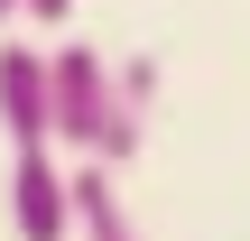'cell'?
I'll use <instances>...</instances> for the list:
<instances>
[{"label": "cell", "mask_w": 250, "mask_h": 241, "mask_svg": "<svg viewBox=\"0 0 250 241\" xmlns=\"http://www.w3.org/2000/svg\"><path fill=\"white\" fill-rule=\"evenodd\" d=\"M9 19H19V0H0V28H9Z\"/></svg>", "instance_id": "cell-7"}, {"label": "cell", "mask_w": 250, "mask_h": 241, "mask_svg": "<svg viewBox=\"0 0 250 241\" xmlns=\"http://www.w3.org/2000/svg\"><path fill=\"white\" fill-rule=\"evenodd\" d=\"M148 139V121L111 93L102 46H46V149H74L83 167H130Z\"/></svg>", "instance_id": "cell-1"}, {"label": "cell", "mask_w": 250, "mask_h": 241, "mask_svg": "<svg viewBox=\"0 0 250 241\" xmlns=\"http://www.w3.org/2000/svg\"><path fill=\"white\" fill-rule=\"evenodd\" d=\"M158 84H167V74H158V56H148V46H139V56H121V65H111V93H121V102H130V111H139V121H148V111H158Z\"/></svg>", "instance_id": "cell-5"}, {"label": "cell", "mask_w": 250, "mask_h": 241, "mask_svg": "<svg viewBox=\"0 0 250 241\" xmlns=\"http://www.w3.org/2000/svg\"><path fill=\"white\" fill-rule=\"evenodd\" d=\"M0 130L9 149H46V46L28 37L0 46Z\"/></svg>", "instance_id": "cell-3"}, {"label": "cell", "mask_w": 250, "mask_h": 241, "mask_svg": "<svg viewBox=\"0 0 250 241\" xmlns=\"http://www.w3.org/2000/svg\"><path fill=\"white\" fill-rule=\"evenodd\" d=\"M19 19H37V28H65V19H74V0H19Z\"/></svg>", "instance_id": "cell-6"}, {"label": "cell", "mask_w": 250, "mask_h": 241, "mask_svg": "<svg viewBox=\"0 0 250 241\" xmlns=\"http://www.w3.org/2000/svg\"><path fill=\"white\" fill-rule=\"evenodd\" d=\"M9 232L19 241H65L74 232V195H65V167L46 149H19L9 158Z\"/></svg>", "instance_id": "cell-2"}, {"label": "cell", "mask_w": 250, "mask_h": 241, "mask_svg": "<svg viewBox=\"0 0 250 241\" xmlns=\"http://www.w3.org/2000/svg\"><path fill=\"white\" fill-rule=\"evenodd\" d=\"M65 195H74V232L83 241H148L139 214L121 204V176L111 167H65Z\"/></svg>", "instance_id": "cell-4"}]
</instances>
